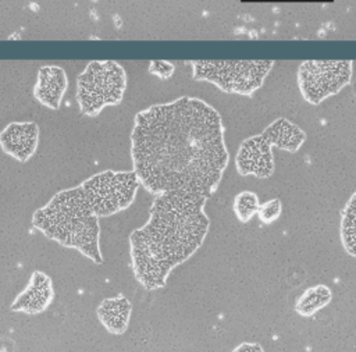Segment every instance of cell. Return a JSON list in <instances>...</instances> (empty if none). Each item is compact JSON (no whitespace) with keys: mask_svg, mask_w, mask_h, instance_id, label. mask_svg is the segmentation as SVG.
<instances>
[{"mask_svg":"<svg viewBox=\"0 0 356 352\" xmlns=\"http://www.w3.org/2000/svg\"><path fill=\"white\" fill-rule=\"evenodd\" d=\"M131 159L140 186L153 196L181 192L209 199L228 164L220 114L182 96L135 115Z\"/></svg>","mask_w":356,"mask_h":352,"instance_id":"obj_1","label":"cell"},{"mask_svg":"<svg viewBox=\"0 0 356 352\" xmlns=\"http://www.w3.org/2000/svg\"><path fill=\"white\" fill-rule=\"evenodd\" d=\"M206 202L181 192L154 196L147 221L128 237L131 270L145 289L163 288L171 271L203 245L210 227Z\"/></svg>","mask_w":356,"mask_h":352,"instance_id":"obj_2","label":"cell"},{"mask_svg":"<svg viewBox=\"0 0 356 352\" xmlns=\"http://www.w3.org/2000/svg\"><path fill=\"white\" fill-rule=\"evenodd\" d=\"M100 217L89 205L79 185L61 189L32 214L35 230L64 248L75 249L95 264L103 263Z\"/></svg>","mask_w":356,"mask_h":352,"instance_id":"obj_3","label":"cell"},{"mask_svg":"<svg viewBox=\"0 0 356 352\" xmlns=\"http://www.w3.org/2000/svg\"><path fill=\"white\" fill-rule=\"evenodd\" d=\"M127 88V74L115 61H92L76 81V100L86 115H97L106 106L118 104Z\"/></svg>","mask_w":356,"mask_h":352,"instance_id":"obj_4","label":"cell"},{"mask_svg":"<svg viewBox=\"0 0 356 352\" xmlns=\"http://www.w3.org/2000/svg\"><path fill=\"white\" fill-rule=\"evenodd\" d=\"M139 185L134 170H104L79 184L89 205L100 218L111 217L128 209L135 200Z\"/></svg>","mask_w":356,"mask_h":352,"instance_id":"obj_5","label":"cell"},{"mask_svg":"<svg viewBox=\"0 0 356 352\" xmlns=\"http://www.w3.org/2000/svg\"><path fill=\"white\" fill-rule=\"evenodd\" d=\"M270 65L271 61H195L193 75L225 92L248 93L260 86Z\"/></svg>","mask_w":356,"mask_h":352,"instance_id":"obj_6","label":"cell"},{"mask_svg":"<svg viewBox=\"0 0 356 352\" xmlns=\"http://www.w3.org/2000/svg\"><path fill=\"white\" fill-rule=\"evenodd\" d=\"M349 77L348 61H307L299 70V85L307 100L318 103L342 88Z\"/></svg>","mask_w":356,"mask_h":352,"instance_id":"obj_7","label":"cell"},{"mask_svg":"<svg viewBox=\"0 0 356 352\" xmlns=\"http://www.w3.org/2000/svg\"><path fill=\"white\" fill-rule=\"evenodd\" d=\"M235 166L241 175L270 177L274 171L271 143L263 135L243 141L238 149Z\"/></svg>","mask_w":356,"mask_h":352,"instance_id":"obj_8","label":"cell"},{"mask_svg":"<svg viewBox=\"0 0 356 352\" xmlns=\"http://www.w3.org/2000/svg\"><path fill=\"white\" fill-rule=\"evenodd\" d=\"M39 146V127L32 121L10 122L0 132V147L19 163L28 161Z\"/></svg>","mask_w":356,"mask_h":352,"instance_id":"obj_9","label":"cell"},{"mask_svg":"<svg viewBox=\"0 0 356 352\" xmlns=\"http://www.w3.org/2000/svg\"><path fill=\"white\" fill-rule=\"evenodd\" d=\"M54 299V288L51 278L44 273L35 270L22 292L10 305L13 312L35 316L43 313Z\"/></svg>","mask_w":356,"mask_h":352,"instance_id":"obj_10","label":"cell"},{"mask_svg":"<svg viewBox=\"0 0 356 352\" xmlns=\"http://www.w3.org/2000/svg\"><path fill=\"white\" fill-rule=\"evenodd\" d=\"M67 89V75L63 68L56 65L42 67L38 72L35 97L50 109H58Z\"/></svg>","mask_w":356,"mask_h":352,"instance_id":"obj_11","label":"cell"},{"mask_svg":"<svg viewBox=\"0 0 356 352\" xmlns=\"http://www.w3.org/2000/svg\"><path fill=\"white\" fill-rule=\"evenodd\" d=\"M132 305L124 295L103 299L96 307L100 324L114 335H121L128 330Z\"/></svg>","mask_w":356,"mask_h":352,"instance_id":"obj_12","label":"cell"},{"mask_svg":"<svg viewBox=\"0 0 356 352\" xmlns=\"http://www.w3.org/2000/svg\"><path fill=\"white\" fill-rule=\"evenodd\" d=\"M261 135L271 145H275L289 152H296L305 141V134L296 125L288 122L286 120L274 121Z\"/></svg>","mask_w":356,"mask_h":352,"instance_id":"obj_13","label":"cell"},{"mask_svg":"<svg viewBox=\"0 0 356 352\" xmlns=\"http://www.w3.org/2000/svg\"><path fill=\"white\" fill-rule=\"evenodd\" d=\"M332 299V292L327 285L323 284H317L312 288H307L302 296L298 299L295 310L303 316V317H309L312 314H314L316 312H318L320 309H323L324 306H327Z\"/></svg>","mask_w":356,"mask_h":352,"instance_id":"obj_14","label":"cell"},{"mask_svg":"<svg viewBox=\"0 0 356 352\" xmlns=\"http://www.w3.org/2000/svg\"><path fill=\"white\" fill-rule=\"evenodd\" d=\"M341 238L346 252L356 257V192L352 195L343 209Z\"/></svg>","mask_w":356,"mask_h":352,"instance_id":"obj_15","label":"cell"},{"mask_svg":"<svg viewBox=\"0 0 356 352\" xmlns=\"http://www.w3.org/2000/svg\"><path fill=\"white\" fill-rule=\"evenodd\" d=\"M257 195L252 191H242L234 199V213L241 223H248L259 211Z\"/></svg>","mask_w":356,"mask_h":352,"instance_id":"obj_16","label":"cell"},{"mask_svg":"<svg viewBox=\"0 0 356 352\" xmlns=\"http://www.w3.org/2000/svg\"><path fill=\"white\" fill-rule=\"evenodd\" d=\"M281 209H282V207H281V200L275 198V199H270L268 202L260 205L257 214H259V218H260L263 223L270 224V223L275 221V220L280 217Z\"/></svg>","mask_w":356,"mask_h":352,"instance_id":"obj_17","label":"cell"},{"mask_svg":"<svg viewBox=\"0 0 356 352\" xmlns=\"http://www.w3.org/2000/svg\"><path fill=\"white\" fill-rule=\"evenodd\" d=\"M232 352H264L260 344L256 342H242Z\"/></svg>","mask_w":356,"mask_h":352,"instance_id":"obj_18","label":"cell"},{"mask_svg":"<svg viewBox=\"0 0 356 352\" xmlns=\"http://www.w3.org/2000/svg\"><path fill=\"white\" fill-rule=\"evenodd\" d=\"M0 352H7V351H4V349H0Z\"/></svg>","mask_w":356,"mask_h":352,"instance_id":"obj_19","label":"cell"}]
</instances>
